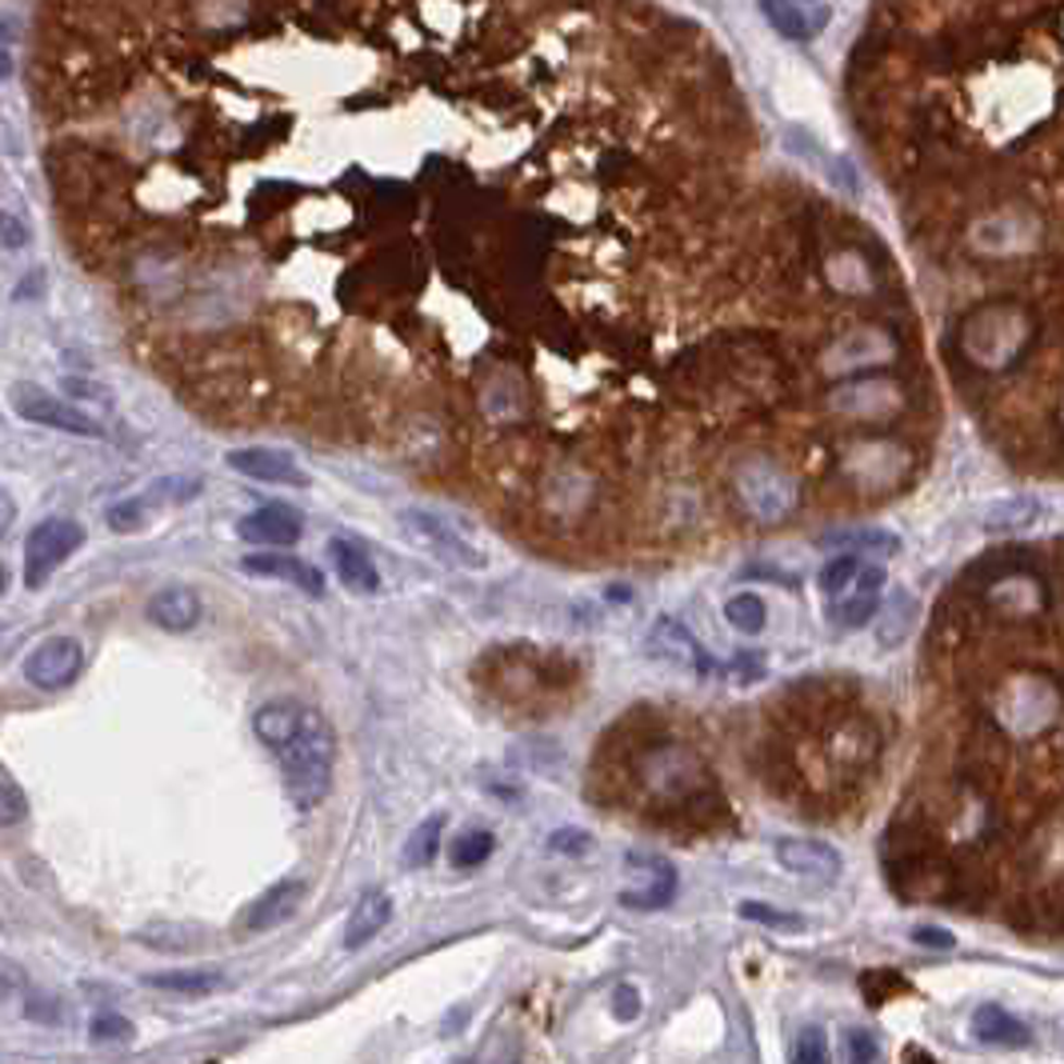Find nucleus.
Returning <instances> with one entry per match:
<instances>
[{
	"label": "nucleus",
	"instance_id": "nucleus-1",
	"mask_svg": "<svg viewBox=\"0 0 1064 1064\" xmlns=\"http://www.w3.org/2000/svg\"><path fill=\"white\" fill-rule=\"evenodd\" d=\"M569 28L553 0H37L57 228L205 421L424 477L508 453L584 348Z\"/></svg>",
	"mask_w": 1064,
	"mask_h": 1064
},
{
	"label": "nucleus",
	"instance_id": "nucleus-2",
	"mask_svg": "<svg viewBox=\"0 0 1064 1064\" xmlns=\"http://www.w3.org/2000/svg\"><path fill=\"white\" fill-rule=\"evenodd\" d=\"M281 768H285V789L297 808H317L333 789V760H336V737L333 725L309 708L300 729L285 748H276Z\"/></svg>",
	"mask_w": 1064,
	"mask_h": 1064
},
{
	"label": "nucleus",
	"instance_id": "nucleus-3",
	"mask_svg": "<svg viewBox=\"0 0 1064 1064\" xmlns=\"http://www.w3.org/2000/svg\"><path fill=\"white\" fill-rule=\"evenodd\" d=\"M1064 696L1040 677H1020L1001 693L997 705V729L1009 737H1040L1061 725Z\"/></svg>",
	"mask_w": 1064,
	"mask_h": 1064
},
{
	"label": "nucleus",
	"instance_id": "nucleus-4",
	"mask_svg": "<svg viewBox=\"0 0 1064 1064\" xmlns=\"http://www.w3.org/2000/svg\"><path fill=\"white\" fill-rule=\"evenodd\" d=\"M1028 317L1020 309L1009 305H992L968 317L965 324V352L968 360H977L980 369H1001L1020 352V345L1028 341Z\"/></svg>",
	"mask_w": 1064,
	"mask_h": 1064
},
{
	"label": "nucleus",
	"instance_id": "nucleus-5",
	"mask_svg": "<svg viewBox=\"0 0 1064 1064\" xmlns=\"http://www.w3.org/2000/svg\"><path fill=\"white\" fill-rule=\"evenodd\" d=\"M737 493H741L744 508L753 512L756 520H784L796 508V481H792L789 472L780 469L777 460L768 457H753L744 460L741 469H737Z\"/></svg>",
	"mask_w": 1064,
	"mask_h": 1064
},
{
	"label": "nucleus",
	"instance_id": "nucleus-6",
	"mask_svg": "<svg viewBox=\"0 0 1064 1064\" xmlns=\"http://www.w3.org/2000/svg\"><path fill=\"white\" fill-rule=\"evenodd\" d=\"M85 545V529L69 517L40 520L37 529L28 532L25 545V584L28 589H45L49 577L61 569L64 560L73 557L76 548Z\"/></svg>",
	"mask_w": 1064,
	"mask_h": 1064
},
{
	"label": "nucleus",
	"instance_id": "nucleus-7",
	"mask_svg": "<svg viewBox=\"0 0 1064 1064\" xmlns=\"http://www.w3.org/2000/svg\"><path fill=\"white\" fill-rule=\"evenodd\" d=\"M400 529L409 532L421 548H429L436 560H445V565H457V569H484L488 565V557H484L481 548L472 545L453 520L436 517V512L409 508V512H400Z\"/></svg>",
	"mask_w": 1064,
	"mask_h": 1064
},
{
	"label": "nucleus",
	"instance_id": "nucleus-8",
	"mask_svg": "<svg viewBox=\"0 0 1064 1064\" xmlns=\"http://www.w3.org/2000/svg\"><path fill=\"white\" fill-rule=\"evenodd\" d=\"M1040 236V224L1020 209H1001V212H989V216H980L973 224V248H977L980 257H1020L1028 248L1037 245Z\"/></svg>",
	"mask_w": 1064,
	"mask_h": 1064
},
{
	"label": "nucleus",
	"instance_id": "nucleus-9",
	"mask_svg": "<svg viewBox=\"0 0 1064 1064\" xmlns=\"http://www.w3.org/2000/svg\"><path fill=\"white\" fill-rule=\"evenodd\" d=\"M85 669V648L73 636H49L40 641L25 660V681L40 693H57L81 677Z\"/></svg>",
	"mask_w": 1064,
	"mask_h": 1064
},
{
	"label": "nucleus",
	"instance_id": "nucleus-10",
	"mask_svg": "<svg viewBox=\"0 0 1064 1064\" xmlns=\"http://www.w3.org/2000/svg\"><path fill=\"white\" fill-rule=\"evenodd\" d=\"M644 644H648V656L665 660L669 669L693 672V677H701V681L717 672V660L701 648V641H696L693 632L684 629L677 617H656V624L648 629V641Z\"/></svg>",
	"mask_w": 1064,
	"mask_h": 1064
},
{
	"label": "nucleus",
	"instance_id": "nucleus-11",
	"mask_svg": "<svg viewBox=\"0 0 1064 1064\" xmlns=\"http://www.w3.org/2000/svg\"><path fill=\"white\" fill-rule=\"evenodd\" d=\"M13 409L33 424H45V429H61V433L73 436H100V424L81 412L69 400H57L52 393L37 388V384H16L13 388Z\"/></svg>",
	"mask_w": 1064,
	"mask_h": 1064
},
{
	"label": "nucleus",
	"instance_id": "nucleus-12",
	"mask_svg": "<svg viewBox=\"0 0 1064 1064\" xmlns=\"http://www.w3.org/2000/svg\"><path fill=\"white\" fill-rule=\"evenodd\" d=\"M629 873L641 884L620 892L624 908H665V904H672V896H677V873H672V865L665 856L629 853Z\"/></svg>",
	"mask_w": 1064,
	"mask_h": 1064
},
{
	"label": "nucleus",
	"instance_id": "nucleus-13",
	"mask_svg": "<svg viewBox=\"0 0 1064 1064\" xmlns=\"http://www.w3.org/2000/svg\"><path fill=\"white\" fill-rule=\"evenodd\" d=\"M777 853V865L792 877H808V880H837L841 877V853L832 849L829 841H808V837H784V841L772 844Z\"/></svg>",
	"mask_w": 1064,
	"mask_h": 1064
},
{
	"label": "nucleus",
	"instance_id": "nucleus-14",
	"mask_svg": "<svg viewBox=\"0 0 1064 1064\" xmlns=\"http://www.w3.org/2000/svg\"><path fill=\"white\" fill-rule=\"evenodd\" d=\"M884 569L880 565H861V577L853 581V589L844 596H837L829 605V620L837 629H865L868 620L877 617L880 593H884Z\"/></svg>",
	"mask_w": 1064,
	"mask_h": 1064
},
{
	"label": "nucleus",
	"instance_id": "nucleus-15",
	"mask_svg": "<svg viewBox=\"0 0 1064 1064\" xmlns=\"http://www.w3.org/2000/svg\"><path fill=\"white\" fill-rule=\"evenodd\" d=\"M228 469H236L240 477H252V481L264 484H293V488H305L309 484V472L300 469L297 460L281 453V448H264V445H248V448H233L228 453Z\"/></svg>",
	"mask_w": 1064,
	"mask_h": 1064
},
{
	"label": "nucleus",
	"instance_id": "nucleus-16",
	"mask_svg": "<svg viewBox=\"0 0 1064 1064\" xmlns=\"http://www.w3.org/2000/svg\"><path fill=\"white\" fill-rule=\"evenodd\" d=\"M236 532H240V541H248V545L285 548V545H297V541H300L305 520H300L297 508L264 505V508H257V512H248V517L236 524Z\"/></svg>",
	"mask_w": 1064,
	"mask_h": 1064
},
{
	"label": "nucleus",
	"instance_id": "nucleus-17",
	"mask_svg": "<svg viewBox=\"0 0 1064 1064\" xmlns=\"http://www.w3.org/2000/svg\"><path fill=\"white\" fill-rule=\"evenodd\" d=\"M832 409H841L853 421H873V417H892L901 405V388L892 381H853L829 396Z\"/></svg>",
	"mask_w": 1064,
	"mask_h": 1064
},
{
	"label": "nucleus",
	"instance_id": "nucleus-18",
	"mask_svg": "<svg viewBox=\"0 0 1064 1064\" xmlns=\"http://www.w3.org/2000/svg\"><path fill=\"white\" fill-rule=\"evenodd\" d=\"M768 25L789 40H813L832 21L829 4H796V0H760Z\"/></svg>",
	"mask_w": 1064,
	"mask_h": 1064
},
{
	"label": "nucleus",
	"instance_id": "nucleus-19",
	"mask_svg": "<svg viewBox=\"0 0 1064 1064\" xmlns=\"http://www.w3.org/2000/svg\"><path fill=\"white\" fill-rule=\"evenodd\" d=\"M240 569L257 572V577H273V581L297 584L300 593H309V596H324L321 569L300 557H288V553H257V557H245Z\"/></svg>",
	"mask_w": 1064,
	"mask_h": 1064
},
{
	"label": "nucleus",
	"instance_id": "nucleus-20",
	"mask_svg": "<svg viewBox=\"0 0 1064 1064\" xmlns=\"http://www.w3.org/2000/svg\"><path fill=\"white\" fill-rule=\"evenodd\" d=\"M200 613H205L200 593L197 589H188V584H169V589H161V593L149 601V620L164 632L197 629Z\"/></svg>",
	"mask_w": 1064,
	"mask_h": 1064
},
{
	"label": "nucleus",
	"instance_id": "nucleus-21",
	"mask_svg": "<svg viewBox=\"0 0 1064 1064\" xmlns=\"http://www.w3.org/2000/svg\"><path fill=\"white\" fill-rule=\"evenodd\" d=\"M844 465L865 488L868 484H892L904 472V453L896 445H889V441H865V445H856L849 453Z\"/></svg>",
	"mask_w": 1064,
	"mask_h": 1064
},
{
	"label": "nucleus",
	"instance_id": "nucleus-22",
	"mask_svg": "<svg viewBox=\"0 0 1064 1064\" xmlns=\"http://www.w3.org/2000/svg\"><path fill=\"white\" fill-rule=\"evenodd\" d=\"M305 880H281V884H273L269 892H260L257 901L248 904V913H245V920L240 925L248 928V932H264V928H276L285 916H293L297 913V904L305 901Z\"/></svg>",
	"mask_w": 1064,
	"mask_h": 1064
},
{
	"label": "nucleus",
	"instance_id": "nucleus-23",
	"mask_svg": "<svg viewBox=\"0 0 1064 1064\" xmlns=\"http://www.w3.org/2000/svg\"><path fill=\"white\" fill-rule=\"evenodd\" d=\"M973 1032H977V1040L997 1044V1049H1028L1032 1044V1032H1028L1025 1020H1016L1001 1004H980L973 1013Z\"/></svg>",
	"mask_w": 1064,
	"mask_h": 1064
},
{
	"label": "nucleus",
	"instance_id": "nucleus-24",
	"mask_svg": "<svg viewBox=\"0 0 1064 1064\" xmlns=\"http://www.w3.org/2000/svg\"><path fill=\"white\" fill-rule=\"evenodd\" d=\"M329 553H333L336 577H341L345 589H352V593H360V596H372L376 589H381V572H376L372 557L357 545V541H333Z\"/></svg>",
	"mask_w": 1064,
	"mask_h": 1064
},
{
	"label": "nucleus",
	"instance_id": "nucleus-25",
	"mask_svg": "<svg viewBox=\"0 0 1064 1064\" xmlns=\"http://www.w3.org/2000/svg\"><path fill=\"white\" fill-rule=\"evenodd\" d=\"M393 920V901L384 892H364L345 925V949H364L372 937H381V928Z\"/></svg>",
	"mask_w": 1064,
	"mask_h": 1064
},
{
	"label": "nucleus",
	"instance_id": "nucleus-26",
	"mask_svg": "<svg viewBox=\"0 0 1064 1064\" xmlns=\"http://www.w3.org/2000/svg\"><path fill=\"white\" fill-rule=\"evenodd\" d=\"M305 713H309V708L297 705V701H269V705L252 717V732L276 753V748H285V744L293 741V732L300 729Z\"/></svg>",
	"mask_w": 1064,
	"mask_h": 1064
},
{
	"label": "nucleus",
	"instance_id": "nucleus-27",
	"mask_svg": "<svg viewBox=\"0 0 1064 1064\" xmlns=\"http://www.w3.org/2000/svg\"><path fill=\"white\" fill-rule=\"evenodd\" d=\"M913 620H916V596L892 593L889 601L877 608V617H873L880 648H896V644H904V636L913 632Z\"/></svg>",
	"mask_w": 1064,
	"mask_h": 1064
},
{
	"label": "nucleus",
	"instance_id": "nucleus-28",
	"mask_svg": "<svg viewBox=\"0 0 1064 1064\" xmlns=\"http://www.w3.org/2000/svg\"><path fill=\"white\" fill-rule=\"evenodd\" d=\"M1040 500L1032 493H1013V496H1001L997 505H989L985 512V529L989 532H1020L1028 524H1037L1040 520Z\"/></svg>",
	"mask_w": 1064,
	"mask_h": 1064
},
{
	"label": "nucleus",
	"instance_id": "nucleus-29",
	"mask_svg": "<svg viewBox=\"0 0 1064 1064\" xmlns=\"http://www.w3.org/2000/svg\"><path fill=\"white\" fill-rule=\"evenodd\" d=\"M841 345L853 348V352H832V357H825V369H829V372L856 369V364H873V360H884L892 352V341L884 333H877V329H861V333L844 336Z\"/></svg>",
	"mask_w": 1064,
	"mask_h": 1064
},
{
	"label": "nucleus",
	"instance_id": "nucleus-30",
	"mask_svg": "<svg viewBox=\"0 0 1064 1064\" xmlns=\"http://www.w3.org/2000/svg\"><path fill=\"white\" fill-rule=\"evenodd\" d=\"M149 989L176 992V997H209L224 985V977L216 968H176V973H149L145 977Z\"/></svg>",
	"mask_w": 1064,
	"mask_h": 1064
},
{
	"label": "nucleus",
	"instance_id": "nucleus-31",
	"mask_svg": "<svg viewBox=\"0 0 1064 1064\" xmlns=\"http://www.w3.org/2000/svg\"><path fill=\"white\" fill-rule=\"evenodd\" d=\"M820 545L844 548V553H880V557H896V553H901V536L889 529H844V532H829Z\"/></svg>",
	"mask_w": 1064,
	"mask_h": 1064
},
{
	"label": "nucleus",
	"instance_id": "nucleus-32",
	"mask_svg": "<svg viewBox=\"0 0 1064 1064\" xmlns=\"http://www.w3.org/2000/svg\"><path fill=\"white\" fill-rule=\"evenodd\" d=\"M725 620H729L737 632H744V636H756V632H765V624H768V608L756 593H737V596H729V605H725Z\"/></svg>",
	"mask_w": 1064,
	"mask_h": 1064
},
{
	"label": "nucleus",
	"instance_id": "nucleus-33",
	"mask_svg": "<svg viewBox=\"0 0 1064 1064\" xmlns=\"http://www.w3.org/2000/svg\"><path fill=\"white\" fill-rule=\"evenodd\" d=\"M441 837H445V817L421 820V825L412 829L409 844H405V865H412V868L433 865L436 849H441Z\"/></svg>",
	"mask_w": 1064,
	"mask_h": 1064
},
{
	"label": "nucleus",
	"instance_id": "nucleus-34",
	"mask_svg": "<svg viewBox=\"0 0 1064 1064\" xmlns=\"http://www.w3.org/2000/svg\"><path fill=\"white\" fill-rule=\"evenodd\" d=\"M493 849H496L493 832L469 829V832H460L457 841H453V849H448V861H453V868H481L484 861L493 856Z\"/></svg>",
	"mask_w": 1064,
	"mask_h": 1064
},
{
	"label": "nucleus",
	"instance_id": "nucleus-35",
	"mask_svg": "<svg viewBox=\"0 0 1064 1064\" xmlns=\"http://www.w3.org/2000/svg\"><path fill=\"white\" fill-rule=\"evenodd\" d=\"M861 565H865V560L856 557V553H841V557H832L829 565L820 569V593L829 596V601L844 596L849 589H853L856 577H861Z\"/></svg>",
	"mask_w": 1064,
	"mask_h": 1064
},
{
	"label": "nucleus",
	"instance_id": "nucleus-36",
	"mask_svg": "<svg viewBox=\"0 0 1064 1064\" xmlns=\"http://www.w3.org/2000/svg\"><path fill=\"white\" fill-rule=\"evenodd\" d=\"M741 916L744 920H753V925L780 928V932H801V928H805V916L801 913H789V908H777V904H765V901H744Z\"/></svg>",
	"mask_w": 1064,
	"mask_h": 1064
},
{
	"label": "nucleus",
	"instance_id": "nucleus-37",
	"mask_svg": "<svg viewBox=\"0 0 1064 1064\" xmlns=\"http://www.w3.org/2000/svg\"><path fill=\"white\" fill-rule=\"evenodd\" d=\"M820 173L829 181V188L844 193L849 200H861V173H856V164L841 152H825V161H820Z\"/></svg>",
	"mask_w": 1064,
	"mask_h": 1064
},
{
	"label": "nucleus",
	"instance_id": "nucleus-38",
	"mask_svg": "<svg viewBox=\"0 0 1064 1064\" xmlns=\"http://www.w3.org/2000/svg\"><path fill=\"white\" fill-rule=\"evenodd\" d=\"M28 817V796L4 768H0V829H13Z\"/></svg>",
	"mask_w": 1064,
	"mask_h": 1064
},
{
	"label": "nucleus",
	"instance_id": "nucleus-39",
	"mask_svg": "<svg viewBox=\"0 0 1064 1064\" xmlns=\"http://www.w3.org/2000/svg\"><path fill=\"white\" fill-rule=\"evenodd\" d=\"M152 500L149 496H133V500H121V505L109 508V524L116 532H140L152 520Z\"/></svg>",
	"mask_w": 1064,
	"mask_h": 1064
},
{
	"label": "nucleus",
	"instance_id": "nucleus-40",
	"mask_svg": "<svg viewBox=\"0 0 1064 1064\" xmlns=\"http://www.w3.org/2000/svg\"><path fill=\"white\" fill-rule=\"evenodd\" d=\"M861 989H865L868 1004H884V1001H892L896 992H908V980H904L901 973H892V968H877V973L861 977Z\"/></svg>",
	"mask_w": 1064,
	"mask_h": 1064
},
{
	"label": "nucleus",
	"instance_id": "nucleus-41",
	"mask_svg": "<svg viewBox=\"0 0 1064 1064\" xmlns=\"http://www.w3.org/2000/svg\"><path fill=\"white\" fill-rule=\"evenodd\" d=\"M792 1064H832L825 1028H805V1032H801L796 1049H792Z\"/></svg>",
	"mask_w": 1064,
	"mask_h": 1064
},
{
	"label": "nucleus",
	"instance_id": "nucleus-42",
	"mask_svg": "<svg viewBox=\"0 0 1064 1064\" xmlns=\"http://www.w3.org/2000/svg\"><path fill=\"white\" fill-rule=\"evenodd\" d=\"M548 849L553 853H565V856H584V853H593V837L584 829H557L553 837H548Z\"/></svg>",
	"mask_w": 1064,
	"mask_h": 1064
},
{
	"label": "nucleus",
	"instance_id": "nucleus-43",
	"mask_svg": "<svg viewBox=\"0 0 1064 1064\" xmlns=\"http://www.w3.org/2000/svg\"><path fill=\"white\" fill-rule=\"evenodd\" d=\"M92 1040H100V1044L133 1040V1025H128L124 1016H97V1020H92Z\"/></svg>",
	"mask_w": 1064,
	"mask_h": 1064
},
{
	"label": "nucleus",
	"instance_id": "nucleus-44",
	"mask_svg": "<svg viewBox=\"0 0 1064 1064\" xmlns=\"http://www.w3.org/2000/svg\"><path fill=\"white\" fill-rule=\"evenodd\" d=\"M844 1044H849V1064H877L880 1061L877 1040H873V1032H865V1028H853Z\"/></svg>",
	"mask_w": 1064,
	"mask_h": 1064
},
{
	"label": "nucleus",
	"instance_id": "nucleus-45",
	"mask_svg": "<svg viewBox=\"0 0 1064 1064\" xmlns=\"http://www.w3.org/2000/svg\"><path fill=\"white\" fill-rule=\"evenodd\" d=\"M613 1016L617 1020H636L641 1016V992L632 989V985H617L613 989Z\"/></svg>",
	"mask_w": 1064,
	"mask_h": 1064
},
{
	"label": "nucleus",
	"instance_id": "nucleus-46",
	"mask_svg": "<svg viewBox=\"0 0 1064 1064\" xmlns=\"http://www.w3.org/2000/svg\"><path fill=\"white\" fill-rule=\"evenodd\" d=\"M913 941L925 944V949H953L956 937L949 928H937V925H916L913 928Z\"/></svg>",
	"mask_w": 1064,
	"mask_h": 1064
},
{
	"label": "nucleus",
	"instance_id": "nucleus-47",
	"mask_svg": "<svg viewBox=\"0 0 1064 1064\" xmlns=\"http://www.w3.org/2000/svg\"><path fill=\"white\" fill-rule=\"evenodd\" d=\"M25 245H28L25 224L16 221V216H0V248H4V252H16V248H25Z\"/></svg>",
	"mask_w": 1064,
	"mask_h": 1064
},
{
	"label": "nucleus",
	"instance_id": "nucleus-48",
	"mask_svg": "<svg viewBox=\"0 0 1064 1064\" xmlns=\"http://www.w3.org/2000/svg\"><path fill=\"white\" fill-rule=\"evenodd\" d=\"M732 677H737V681H756V677H765V665H760V656H756V653H748V656H744V653H737V656H732Z\"/></svg>",
	"mask_w": 1064,
	"mask_h": 1064
},
{
	"label": "nucleus",
	"instance_id": "nucleus-49",
	"mask_svg": "<svg viewBox=\"0 0 1064 1064\" xmlns=\"http://www.w3.org/2000/svg\"><path fill=\"white\" fill-rule=\"evenodd\" d=\"M13 517H16V508H13V500H9V493L0 488V536L9 532V524H13Z\"/></svg>",
	"mask_w": 1064,
	"mask_h": 1064
},
{
	"label": "nucleus",
	"instance_id": "nucleus-50",
	"mask_svg": "<svg viewBox=\"0 0 1064 1064\" xmlns=\"http://www.w3.org/2000/svg\"><path fill=\"white\" fill-rule=\"evenodd\" d=\"M904 1056H908V1061H916V1064H937L932 1056H925V1052L916 1049V1044H913V1049H904Z\"/></svg>",
	"mask_w": 1064,
	"mask_h": 1064
},
{
	"label": "nucleus",
	"instance_id": "nucleus-51",
	"mask_svg": "<svg viewBox=\"0 0 1064 1064\" xmlns=\"http://www.w3.org/2000/svg\"><path fill=\"white\" fill-rule=\"evenodd\" d=\"M13 69H9V52H0V76H9Z\"/></svg>",
	"mask_w": 1064,
	"mask_h": 1064
},
{
	"label": "nucleus",
	"instance_id": "nucleus-52",
	"mask_svg": "<svg viewBox=\"0 0 1064 1064\" xmlns=\"http://www.w3.org/2000/svg\"><path fill=\"white\" fill-rule=\"evenodd\" d=\"M4 589H9V569L0 565V596H4Z\"/></svg>",
	"mask_w": 1064,
	"mask_h": 1064
},
{
	"label": "nucleus",
	"instance_id": "nucleus-53",
	"mask_svg": "<svg viewBox=\"0 0 1064 1064\" xmlns=\"http://www.w3.org/2000/svg\"><path fill=\"white\" fill-rule=\"evenodd\" d=\"M796 4H820V0H796Z\"/></svg>",
	"mask_w": 1064,
	"mask_h": 1064
},
{
	"label": "nucleus",
	"instance_id": "nucleus-54",
	"mask_svg": "<svg viewBox=\"0 0 1064 1064\" xmlns=\"http://www.w3.org/2000/svg\"><path fill=\"white\" fill-rule=\"evenodd\" d=\"M460 1064H477V1061H460Z\"/></svg>",
	"mask_w": 1064,
	"mask_h": 1064
}]
</instances>
